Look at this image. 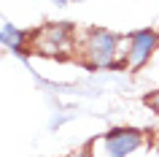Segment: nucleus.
Here are the masks:
<instances>
[{
	"label": "nucleus",
	"mask_w": 159,
	"mask_h": 157,
	"mask_svg": "<svg viewBox=\"0 0 159 157\" xmlns=\"http://www.w3.org/2000/svg\"><path fill=\"white\" fill-rule=\"evenodd\" d=\"M75 52H81L89 68H119L121 65V41L108 30H86Z\"/></svg>",
	"instance_id": "f257e3e1"
},
{
	"label": "nucleus",
	"mask_w": 159,
	"mask_h": 157,
	"mask_svg": "<svg viewBox=\"0 0 159 157\" xmlns=\"http://www.w3.org/2000/svg\"><path fill=\"white\" fill-rule=\"evenodd\" d=\"M27 49L35 52V54H49V57H70L78 46L75 41V30L73 25H65V22H59V25H43L38 27L35 33L27 35Z\"/></svg>",
	"instance_id": "f03ea898"
},
{
	"label": "nucleus",
	"mask_w": 159,
	"mask_h": 157,
	"mask_svg": "<svg viewBox=\"0 0 159 157\" xmlns=\"http://www.w3.org/2000/svg\"><path fill=\"white\" fill-rule=\"evenodd\" d=\"M159 49V35L154 30H138L124 41L121 49V65L127 71H138L140 65L148 62V57Z\"/></svg>",
	"instance_id": "7ed1b4c3"
},
{
	"label": "nucleus",
	"mask_w": 159,
	"mask_h": 157,
	"mask_svg": "<svg viewBox=\"0 0 159 157\" xmlns=\"http://www.w3.org/2000/svg\"><path fill=\"white\" fill-rule=\"evenodd\" d=\"M140 144H143V133L132 130V127H124V130H111L94 146L102 152V157H129Z\"/></svg>",
	"instance_id": "20e7f679"
},
{
	"label": "nucleus",
	"mask_w": 159,
	"mask_h": 157,
	"mask_svg": "<svg viewBox=\"0 0 159 157\" xmlns=\"http://www.w3.org/2000/svg\"><path fill=\"white\" fill-rule=\"evenodd\" d=\"M146 103H148V106H151V108H154V111L159 114V92H154V95H148V98H146Z\"/></svg>",
	"instance_id": "39448f33"
},
{
	"label": "nucleus",
	"mask_w": 159,
	"mask_h": 157,
	"mask_svg": "<svg viewBox=\"0 0 159 157\" xmlns=\"http://www.w3.org/2000/svg\"><path fill=\"white\" fill-rule=\"evenodd\" d=\"M73 157H92V155H89V149H84V152H75Z\"/></svg>",
	"instance_id": "423d86ee"
}]
</instances>
